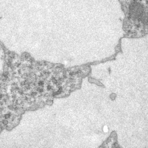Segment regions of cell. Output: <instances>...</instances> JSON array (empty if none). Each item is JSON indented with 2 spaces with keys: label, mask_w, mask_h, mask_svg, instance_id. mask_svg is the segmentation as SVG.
<instances>
[]
</instances>
